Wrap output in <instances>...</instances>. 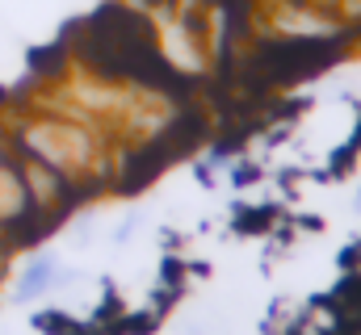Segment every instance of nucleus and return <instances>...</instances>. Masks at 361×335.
Here are the masks:
<instances>
[{"label": "nucleus", "mask_w": 361, "mask_h": 335, "mask_svg": "<svg viewBox=\"0 0 361 335\" xmlns=\"http://www.w3.org/2000/svg\"><path fill=\"white\" fill-rule=\"evenodd\" d=\"M59 281V264H55V255H34L30 264H25V272H21V281H17V302H30V298H38V293H47L51 285Z\"/></svg>", "instance_id": "f257e3e1"}, {"label": "nucleus", "mask_w": 361, "mask_h": 335, "mask_svg": "<svg viewBox=\"0 0 361 335\" xmlns=\"http://www.w3.org/2000/svg\"><path fill=\"white\" fill-rule=\"evenodd\" d=\"M357 210H361V193H357Z\"/></svg>", "instance_id": "f03ea898"}]
</instances>
